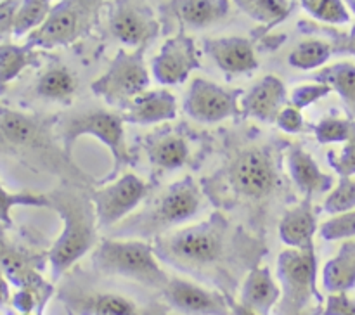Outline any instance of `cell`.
Here are the masks:
<instances>
[{
  "label": "cell",
  "instance_id": "obj_1",
  "mask_svg": "<svg viewBox=\"0 0 355 315\" xmlns=\"http://www.w3.org/2000/svg\"><path fill=\"white\" fill-rule=\"evenodd\" d=\"M153 246L159 262L194 276L220 272L232 260L246 262L252 251L260 253L259 244L218 211L200 224L159 235Z\"/></svg>",
  "mask_w": 355,
  "mask_h": 315
},
{
  "label": "cell",
  "instance_id": "obj_2",
  "mask_svg": "<svg viewBox=\"0 0 355 315\" xmlns=\"http://www.w3.org/2000/svg\"><path fill=\"white\" fill-rule=\"evenodd\" d=\"M62 220V231L47 251L52 279L58 280L97 246V218L90 192L82 186L59 189L49 196Z\"/></svg>",
  "mask_w": 355,
  "mask_h": 315
},
{
  "label": "cell",
  "instance_id": "obj_3",
  "mask_svg": "<svg viewBox=\"0 0 355 315\" xmlns=\"http://www.w3.org/2000/svg\"><path fill=\"white\" fill-rule=\"evenodd\" d=\"M203 192L193 177H184L168 187L141 213L130 215L110 231V237L156 239L198 215Z\"/></svg>",
  "mask_w": 355,
  "mask_h": 315
},
{
  "label": "cell",
  "instance_id": "obj_4",
  "mask_svg": "<svg viewBox=\"0 0 355 315\" xmlns=\"http://www.w3.org/2000/svg\"><path fill=\"white\" fill-rule=\"evenodd\" d=\"M92 265L106 276H118L159 289L168 282V273L149 241L128 237H104L92 253Z\"/></svg>",
  "mask_w": 355,
  "mask_h": 315
},
{
  "label": "cell",
  "instance_id": "obj_5",
  "mask_svg": "<svg viewBox=\"0 0 355 315\" xmlns=\"http://www.w3.org/2000/svg\"><path fill=\"white\" fill-rule=\"evenodd\" d=\"M319 260L315 248H286L277 256L281 298L274 315H319L315 305H324L318 287Z\"/></svg>",
  "mask_w": 355,
  "mask_h": 315
},
{
  "label": "cell",
  "instance_id": "obj_6",
  "mask_svg": "<svg viewBox=\"0 0 355 315\" xmlns=\"http://www.w3.org/2000/svg\"><path fill=\"white\" fill-rule=\"evenodd\" d=\"M125 121L121 114L106 109H87L82 113L69 114L58 121L59 138L62 144V152L71 156L73 145L80 137H94L103 142L113 156V170L104 177L103 182H111L120 177L121 170L132 163L128 151L127 138H125Z\"/></svg>",
  "mask_w": 355,
  "mask_h": 315
},
{
  "label": "cell",
  "instance_id": "obj_7",
  "mask_svg": "<svg viewBox=\"0 0 355 315\" xmlns=\"http://www.w3.org/2000/svg\"><path fill=\"white\" fill-rule=\"evenodd\" d=\"M220 180L234 197L250 201L267 199L281 183L279 166L272 149L260 145L241 149L222 168Z\"/></svg>",
  "mask_w": 355,
  "mask_h": 315
},
{
  "label": "cell",
  "instance_id": "obj_8",
  "mask_svg": "<svg viewBox=\"0 0 355 315\" xmlns=\"http://www.w3.org/2000/svg\"><path fill=\"white\" fill-rule=\"evenodd\" d=\"M146 48L148 45L134 51H120L114 54L113 61L106 71L92 82L90 89L106 104L123 109L139 93L148 90L149 71L146 66Z\"/></svg>",
  "mask_w": 355,
  "mask_h": 315
},
{
  "label": "cell",
  "instance_id": "obj_9",
  "mask_svg": "<svg viewBox=\"0 0 355 315\" xmlns=\"http://www.w3.org/2000/svg\"><path fill=\"white\" fill-rule=\"evenodd\" d=\"M149 186L134 173H123L99 189L90 190L97 225L103 231H111L128 218L132 211L146 199Z\"/></svg>",
  "mask_w": 355,
  "mask_h": 315
},
{
  "label": "cell",
  "instance_id": "obj_10",
  "mask_svg": "<svg viewBox=\"0 0 355 315\" xmlns=\"http://www.w3.org/2000/svg\"><path fill=\"white\" fill-rule=\"evenodd\" d=\"M243 89H225L205 78H194L184 97V111L200 123H218L241 114Z\"/></svg>",
  "mask_w": 355,
  "mask_h": 315
},
{
  "label": "cell",
  "instance_id": "obj_11",
  "mask_svg": "<svg viewBox=\"0 0 355 315\" xmlns=\"http://www.w3.org/2000/svg\"><path fill=\"white\" fill-rule=\"evenodd\" d=\"M58 121L59 118H40L0 106V142L21 151L52 149V130Z\"/></svg>",
  "mask_w": 355,
  "mask_h": 315
},
{
  "label": "cell",
  "instance_id": "obj_12",
  "mask_svg": "<svg viewBox=\"0 0 355 315\" xmlns=\"http://www.w3.org/2000/svg\"><path fill=\"white\" fill-rule=\"evenodd\" d=\"M92 24L73 6L71 0H59L54 3L47 19L26 37L30 47L37 51H51L55 47H66L78 40L90 30Z\"/></svg>",
  "mask_w": 355,
  "mask_h": 315
},
{
  "label": "cell",
  "instance_id": "obj_13",
  "mask_svg": "<svg viewBox=\"0 0 355 315\" xmlns=\"http://www.w3.org/2000/svg\"><path fill=\"white\" fill-rule=\"evenodd\" d=\"M110 30L118 42L137 48L155 40L159 33V21L148 0H114Z\"/></svg>",
  "mask_w": 355,
  "mask_h": 315
},
{
  "label": "cell",
  "instance_id": "obj_14",
  "mask_svg": "<svg viewBox=\"0 0 355 315\" xmlns=\"http://www.w3.org/2000/svg\"><path fill=\"white\" fill-rule=\"evenodd\" d=\"M162 294L165 303L182 315H231L229 293L210 289L182 277H170Z\"/></svg>",
  "mask_w": 355,
  "mask_h": 315
},
{
  "label": "cell",
  "instance_id": "obj_15",
  "mask_svg": "<svg viewBox=\"0 0 355 315\" xmlns=\"http://www.w3.org/2000/svg\"><path fill=\"white\" fill-rule=\"evenodd\" d=\"M201 66L200 51L193 37L184 30L170 37L162 45L151 62L153 76L162 85H180L191 76L194 69Z\"/></svg>",
  "mask_w": 355,
  "mask_h": 315
},
{
  "label": "cell",
  "instance_id": "obj_16",
  "mask_svg": "<svg viewBox=\"0 0 355 315\" xmlns=\"http://www.w3.org/2000/svg\"><path fill=\"white\" fill-rule=\"evenodd\" d=\"M0 269L17 289L26 287L35 291L45 301H49L54 293V286L42 277V260L37 255L12 246L2 235H0Z\"/></svg>",
  "mask_w": 355,
  "mask_h": 315
},
{
  "label": "cell",
  "instance_id": "obj_17",
  "mask_svg": "<svg viewBox=\"0 0 355 315\" xmlns=\"http://www.w3.org/2000/svg\"><path fill=\"white\" fill-rule=\"evenodd\" d=\"M286 99L288 92L283 80L277 78L276 75H267L245 90L239 106L243 116L263 123H276L277 114L286 106Z\"/></svg>",
  "mask_w": 355,
  "mask_h": 315
},
{
  "label": "cell",
  "instance_id": "obj_18",
  "mask_svg": "<svg viewBox=\"0 0 355 315\" xmlns=\"http://www.w3.org/2000/svg\"><path fill=\"white\" fill-rule=\"evenodd\" d=\"M203 51L227 75H246L259 68L255 47L245 37L205 38Z\"/></svg>",
  "mask_w": 355,
  "mask_h": 315
},
{
  "label": "cell",
  "instance_id": "obj_19",
  "mask_svg": "<svg viewBox=\"0 0 355 315\" xmlns=\"http://www.w3.org/2000/svg\"><path fill=\"white\" fill-rule=\"evenodd\" d=\"M231 9V0H166L162 14L184 28H207L224 19Z\"/></svg>",
  "mask_w": 355,
  "mask_h": 315
},
{
  "label": "cell",
  "instance_id": "obj_20",
  "mask_svg": "<svg viewBox=\"0 0 355 315\" xmlns=\"http://www.w3.org/2000/svg\"><path fill=\"white\" fill-rule=\"evenodd\" d=\"M281 298L279 282L274 279L267 265H253L243 279L239 289V303L257 315H272Z\"/></svg>",
  "mask_w": 355,
  "mask_h": 315
},
{
  "label": "cell",
  "instance_id": "obj_21",
  "mask_svg": "<svg viewBox=\"0 0 355 315\" xmlns=\"http://www.w3.org/2000/svg\"><path fill=\"white\" fill-rule=\"evenodd\" d=\"M177 116V99L170 90L156 89L139 93L121 109V120L132 125H156Z\"/></svg>",
  "mask_w": 355,
  "mask_h": 315
},
{
  "label": "cell",
  "instance_id": "obj_22",
  "mask_svg": "<svg viewBox=\"0 0 355 315\" xmlns=\"http://www.w3.org/2000/svg\"><path fill=\"white\" fill-rule=\"evenodd\" d=\"M286 163L291 180L305 196L314 197L315 194L331 192L336 186L333 175L322 172L321 166L302 145L295 144L288 147Z\"/></svg>",
  "mask_w": 355,
  "mask_h": 315
},
{
  "label": "cell",
  "instance_id": "obj_23",
  "mask_svg": "<svg viewBox=\"0 0 355 315\" xmlns=\"http://www.w3.org/2000/svg\"><path fill=\"white\" fill-rule=\"evenodd\" d=\"M318 232L314 201L311 196L304 199L283 215L279 222V237L288 248L309 249L315 248L314 237Z\"/></svg>",
  "mask_w": 355,
  "mask_h": 315
},
{
  "label": "cell",
  "instance_id": "obj_24",
  "mask_svg": "<svg viewBox=\"0 0 355 315\" xmlns=\"http://www.w3.org/2000/svg\"><path fill=\"white\" fill-rule=\"evenodd\" d=\"M322 287L331 293H349L355 287V237L342 242L322 269Z\"/></svg>",
  "mask_w": 355,
  "mask_h": 315
},
{
  "label": "cell",
  "instance_id": "obj_25",
  "mask_svg": "<svg viewBox=\"0 0 355 315\" xmlns=\"http://www.w3.org/2000/svg\"><path fill=\"white\" fill-rule=\"evenodd\" d=\"M66 307L78 315H142L137 305L116 293H96L83 298H69Z\"/></svg>",
  "mask_w": 355,
  "mask_h": 315
},
{
  "label": "cell",
  "instance_id": "obj_26",
  "mask_svg": "<svg viewBox=\"0 0 355 315\" xmlns=\"http://www.w3.org/2000/svg\"><path fill=\"white\" fill-rule=\"evenodd\" d=\"M40 64V51L28 44L0 42V92L31 66Z\"/></svg>",
  "mask_w": 355,
  "mask_h": 315
},
{
  "label": "cell",
  "instance_id": "obj_27",
  "mask_svg": "<svg viewBox=\"0 0 355 315\" xmlns=\"http://www.w3.org/2000/svg\"><path fill=\"white\" fill-rule=\"evenodd\" d=\"M314 82L324 83L340 96L349 113L355 120V64L350 61H340L324 66L314 75Z\"/></svg>",
  "mask_w": 355,
  "mask_h": 315
},
{
  "label": "cell",
  "instance_id": "obj_28",
  "mask_svg": "<svg viewBox=\"0 0 355 315\" xmlns=\"http://www.w3.org/2000/svg\"><path fill=\"white\" fill-rule=\"evenodd\" d=\"M35 92L42 99L68 104L76 92V78L64 66H52L38 76Z\"/></svg>",
  "mask_w": 355,
  "mask_h": 315
},
{
  "label": "cell",
  "instance_id": "obj_29",
  "mask_svg": "<svg viewBox=\"0 0 355 315\" xmlns=\"http://www.w3.org/2000/svg\"><path fill=\"white\" fill-rule=\"evenodd\" d=\"M149 163L162 170H177L189 158L186 138L177 134H166L155 138L148 147Z\"/></svg>",
  "mask_w": 355,
  "mask_h": 315
},
{
  "label": "cell",
  "instance_id": "obj_30",
  "mask_svg": "<svg viewBox=\"0 0 355 315\" xmlns=\"http://www.w3.org/2000/svg\"><path fill=\"white\" fill-rule=\"evenodd\" d=\"M246 16L266 24L267 30L283 23L293 10L291 0H231Z\"/></svg>",
  "mask_w": 355,
  "mask_h": 315
},
{
  "label": "cell",
  "instance_id": "obj_31",
  "mask_svg": "<svg viewBox=\"0 0 355 315\" xmlns=\"http://www.w3.org/2000/svg\"><path fill=\"white\" fill-rule=\"evenodd\" d=\"M333 54L335 52H333V45L329 42L311 38V40L298 44L290 52L288 62H290V66L302 69V71H311V69L322 68Z\"/></svg>",
  "mask_w": 355,
  "mask_h": 315
},
{
  "label": "cell",
  "instance_id": "obj_32",
  "mask_svg": "<svg viewBox=\"0 0 355 315\" xmlns=\"http://www.w3.org/2000/svg\"><path fill=\"white\" fill-rule=\"evenodd\" d=\"M54 7V0H21L17 10L16 24H14V37H28L31 31L37 30Z\"/></svg>",
  "mask_w": 355,
  "mask_h": 315
},
{
  "label": "cell",
  "instance_id": "obj_33",
  "mask_svg": "<svg viewBox=\"0 0 355 315\" xmlns=\"http://www.w3.org/2000/svg\"><path fill=\"white\" fill-rule=\"evenodd\" d=\"M300 2L309 16L329 26H343L352 21V14L345 0H300Z\"/></svg>",
  "mask_w": 355,
  "mask_h": 315
},
{
  "label": "cell",
  "instance_id": "obj_34",
  "mask_svg": "<svg viewBox=\"0 0 355 315\" xmlns=\"http://www.w3.org/2000/svg\"><path fill=\"white\" fill-rule=\"evenodd\" d=\"M16 206H33V208H51V199L45 194L33 192H10L0 182V224L10 227L12 217L10 211Z\"/></svg>",
  "mask_w": 355,
  "mask_h": 315
},
{
  "label": "cell",
  "instance_id": "obj_35",
  "mask_svg": "<svg viewBox=\"0 0 355 315\" xmlns=\"http://www.w3.org/2000/svg\"><path fill=\"white\" fill-rule=\"evenodd\" d=\"M314 135L319 144H345L355 135V120L352 116H326L314 127Z\"/></svg>",
  "mask_w": 355,
  "mask_h": 315
},
{
  "label": "cell",
  "instance_id": "obj_36",
  "mask_svg": "<svg viewBox=\"0 0 355 315\" xmlns=\"http://www.w3.org/2000/svg\"><path fill=\"white\" fill-rule=\"evenodd\" d=\"M322 210L329 215L355 210V177H340L338 183L324 199Z\"/></svg>",
  "mask_w": 355,
  "mask_h": 315
},
{
  "label": "cell",
  "instance_id": "obj_37",
  "mask_svg": "<svg viewBox=\"0 0 355 315\" xmlns=\"http://www.w3.org/2000/svg\"><path fill=\"white\" fill-rule=\"evenodd\" d=\"M319 235L324 241H347L355 237V210L331 215L319 227Z\"/></svg>",
  "mask_w": 355,
  "mask_h": 315
},
{
  "label": "cell",
  "instance_id": "obj_38",
  "mask_svg": "<svg viewBox=\"0 0 355 315\" xmlns=\"http://www.w3.org/2000/svg\"><path fill=\"white\" fill-rule=\"evenodd\" d=\"M333 90L328 85L319 82L312 83H304V85L295 87L293 92L290 96V104L291 106L298 107V109H305V107L312 106L314 102L321 100L322 97L329 96Z\"/></svg>",
  "mask_w": 355,
  "mask_h": 315
},
{
  "label": "cell",
  "instance_id": "obj_39",
  "mask_svg": "<svg viewBox=\"0 0 355 315\" xmlns=\"http://www.w3.org/2000/svg\"><path fill=\"white\" fill-rule=\"evenodd\" d=\"M328 165L340 177H355V135L340 151L328 152Z\"/></svg>",
  "mask_w": 355,
  "mask_h": 315
},
{
  "label": "cell",
  "instance_id": "obj_40",
  "mask_svg": "<svg viewBox=\"0 0 355 315\" xmlns=\"http://www.w3.org/2000/svg\"><path fill=\"white\" fill-rule=\"evenodd\" d=\"M21 0H2L0 2V42H9L14 37V24H16L17 10Z\"/></svg>",
  "mask_w": 355,
  "mask_h": 315
},
{
  "label": "cell",
  "instance_id": "obj_41",
  "mask_svg": "<svg viewBox=\"0 0 355 315\" xmlns=\"http://www.w3.org/2000/svg\"><path fill=\"white\" fill-rule=\"evenodd\" d=\"M321 315H355V298L349 293H331L326 298Z\"/></svg>",
  "mask_w": 355,
  "mask_h": 315
},
{
  "label": "cell",
  "instance_id": "obj_42",
  "mask_svg": "<svg viewBox=\"0 0 355 315\" xmlns=\"http://www.w3.org/2000/svg\"><path fill=\"white\" fill-rule=\"evenodd\" d=\"M276 125L286 134H300L305 128V120L302 116V109L291 106V104H286V106L281 109V113L277 114Z\"/></svg>",
  "mask_w": 355,
  "mask_h": 315
},
{
  "label": "cell",
  "instance_id": "obj_43",
  "mask_svg": "<svg viewBox=\"0 0 355 315\" xmlns=\"http://www.w3.org/2000/svg\"><path fill=\"white\" fill-rule=\"evenodd\" d=\"M321 31L328 33L333 38V42L329 44L333 45V52L335 54H350L355 57V24L352 30L342 33V31H335L331 28H321Z\"/></svg>",
  "mask_w": 355,
  "mask_h": 315
},
{
  "label": "cell",
  "instance_id": "obj_44",
  "mask_svg": "<svg viewBox=\"0 0 355 315\" xmlns=\"http://www.w3.org/2000/svg\"><path fill=\"white\" fill-rule=\"evenodd\" d=\"M71 2L83 14V17L90 24H94L97 21V16H99V10L103 7L104 0H71Z\"/></svg>",
  "mask_w": 355,
  "mask_h": 315
},
{
  "label": "cell",
  "instance_id": "obj_45",
  "mask_svg": "<svg viewBox=\"0 0 355 315\" xmlns=\"http://www.w3.org/2000/svg\"><path fill=\"white\" fill-rule=\"evenodd\" d=\"M12 301V291H10V280L0 269V308L9 307Z\"/></svg>",
  "mask_w": 355,
  "mask_h": 315
},
{
  "label": "cell",
  "instance_id": "obj_46",
  "mask_svg": "<svg viewBox=\"0 0 355 315\" xmlns=\"http://www.w3.org/2000/svg\"><path fill=\"white\" fill-rule=\"evenodd\" d=\"M345 3H347V7H349L350 14H354L355 16V0H345Z\"/></svg>",
  "mask_w": 355,
  "mask_h": 315
},
{
  "label": "cell",
  "instance_id": "obj_47",
  "mask_svg": "<svg viewBox=\"0 0 355 315\" xmlns=\"http://www.w3.org/2000/svg\"><path fill=\"white\" fill-rule=\"evenodd\" d=\"M26 315H35V314H26Z\"/></svg>",
  "mask_w": 355,
  "mask_h": 315
},
{
  "label": "cell",
  "instance_id": "obj_48",
  "mask_svg": "<svg viewBox=\"0 0 355 315\" xmlns=\"http://www.w3.org/2000/svg\"><path fill=\"white\" fill-rule=\"evenodd\" d=\"M0 2H2V0H0Z\"/></svg>",
  "mask_w": 355,
  "mask_h": 315
}]
</instances>
